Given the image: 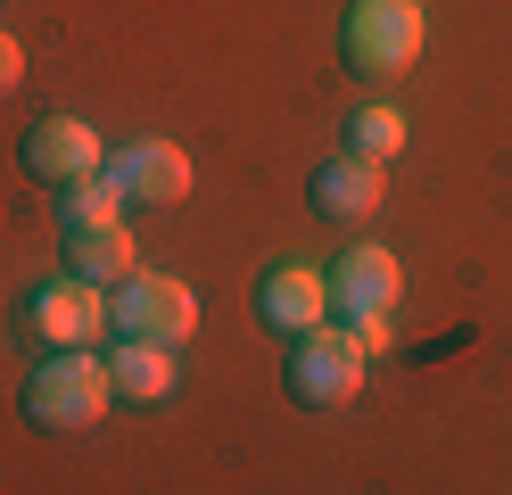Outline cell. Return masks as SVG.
Masks as SVG:
<instances>
[{"label":"cell","mask_w":512,"mask_h":495,"mask_svg":"<svg viewBox=\"0 0 512 495\" xmlns=\"http://www.w3.org/2000/svg\"><path fill=\"white\" fill-rule=\"evenodd\" d=\"M306 198H314V215L323 223H372V207H380V165H356V157H331L323 174L306 182Z\"/></svg>","instance_id":"10"},{"label":"cell","mask_w":512,"mask_h":495,"mask_svg":"<svg viewBox=\"0 0 512 495\" xmlns=\"http://www.w3.org/2000/svg\"><path fill=\"white\" fill-rule=\"evenodd\" d=\"M323 289H331V314H397V297H405V264L389 256V248H372V240H356V248H339L331 256V273H323Z\"/></svg>","instance_id":"8"},{"label":"cell","mask_w":512,"mask_h":495,"mask_svg":"<svg viewBox=\"0 0 512 495\" xmlns=\"http://www.w3.org/2000/svg\"><path fill=\"white\" fill-rule=\"evenodd\" d=\"M50 207H58V231H100V223H124V198L91 174V182H67V190H50Z\"/></svg>","instance_id":"14"},{"label":"cell","mask_w":512,"mask_h":495,"mask_svg":"<svg viewBox=\"0 0 512 495\" xmlns=\"http://www.w3.org/2000/svg\"><path fill=\"white\" fill-rule=\"evenodd\" d=\"M108 330L116 339H149V347H182L190 330H199V297L174 273H133L108 297Z\"/></svg>","instance_id":"5"},{"label":"cell","mask_w":512,"mask_h":495,"mask_svg":"<svg viewBox=\"0 0 512 495\" xmlns=\"http://www.w3.org/2000/svg\"><path fill=\"white\" fill-rule=\"evenodd\" d=\"M100 182L124 198V207H182L190 198V157L174 141H124L100 165Z\"/></svg>","instance_id":"7"},{"label":"cell","mask_w":512,"mask_h":495,"mask_svg":"<svg viewBox=\"0 0 512 495\" xmlns=\"http://www.w3.org/2000/svg\"><path fill=\"white\" fill-rule=\"evenodd\" d=\"M17 75H25V50L9 42V33H0V91H17Z\"/></svg>","instance_id":"15"},{"label":"cell","mask_w":512,"mask_h":495,"mask_svg":"<svg viewBox=\"0 0 512 495\" xmlns=\"http://www.w3.org/2000/svg\"><path fill=\"white\" fill-rule=\"evenodd\" d=\"M133 256H141V248H133V231H124V223H100V231H75V240H67V273L91 281V289H116V281H133V273H141Z\"/></svg>","instance_id":"11"},{"label":"cell","mask_w":512,"mask_h":495,"mask_svg":"<svg viewBox=\"0 0 512 495\" xmlns=\"http://www.w3.org/2000/svg\"><path fill=\"white\" fill-rule=\"evenodd\" d=\"M17 405H25V421H34L42 438H83V429H100V413L116 405V388H108V363L91 347H67V355L34 363V380H25Z\"/></svg>","instance_id":"1"},{"label":"cell","mask_w":512,"mask_h":495,"mask_svg":"<svg viewBox=\"0 0 512 495\" xmlns=\"http://www.w3.org/2000/svg\"><path fill=\"white\" fill-rule=\"evenodd\" d=\"M108 388L124 405H166L174 396V347H149V339H124L108 355Z\"/></svg>","instance_id":"12"},{"label":"cell","mask_w":512,"mask_h":495,"mask_svg":"<svg viewBox=\"0 0 512 495\" xmlns=\"http://www.w3.org/2000/svg\"><path fill=\"white\" fill-rule=\"evenodd\" d=\"M17 165H25V182L67 190V182L100 174L108 149H100V132H91L83 116H34V124H25V141H17Z\"/></svg>","instance_id":"6"},{"label":"cell","mask_w":512,"mask_h":495,"mask_svg":"<svg viewBox=\"0 0 512 495\" xmlns=\"http://www.w3.org/2000/svg\"><path fill=\"white\" fill-rule=\"evenodd\" d=\"M339 58H347V75H364V83L405 75V66L422 58V0H356V9L339 17Z\"/></svg>","instance_id":"2"},{"label":"cell","mask_w":512,"mask_h":495,"mask_svg":"<svg viewBox=\"0 0 512 495\" xmlns=\"http://www.w3.org/2000/svg\"><path fill=\"white\" fill-rule=\"evenodd\" d=\"M256 322L281 330V339H306V330L331 322V289L314 264H273L265 281H256Z\"/></svg>","instance_id":"9"},{"label":"cell","mask_w":512,"mask_h":495,"mask_svg":"<svg viewBox=\"0 0 512 495\" xmlns=\"http://www.w3.org/2000/svg\"><path fill=\"white\" fill-rule=\"evenodd\" d=\"M17 330H25V347H42V355L91 347L108 330V297L91 289V281H75V273L34 281V289H25V306H17Z\"/></svg>","instance_id":"4"},{"label":"cell","mask_w":512,"mask_h":495,"mask_svg":"<svg viewBox=\"0 0 512 495\" xmlns=\"http://www.w3.org/2000/svg\"><path fill=\"white\" fill-rule=\"evenodd\" d=\"M281 388H290L306 413H339L347 396L364 388V347L347 339V322H323V330H306V339H290Z\"/></svg>","instance_id":"3"},{"label":"cell","mask_w":512,"mask_h":495,"mask_svg":"<svg viewBox=\"0 0 512 495\" xmlns=\"http://www.w3.org/2000/svg\"><path fill=\"white\" fill-rule=\"evenodd\" d=\"M405 149V116L389 108V99H364L356 116H347V132H339V157H356V165H380L389 174V157Z\"/></svg>","instance_id":"13"}]
</instances>
